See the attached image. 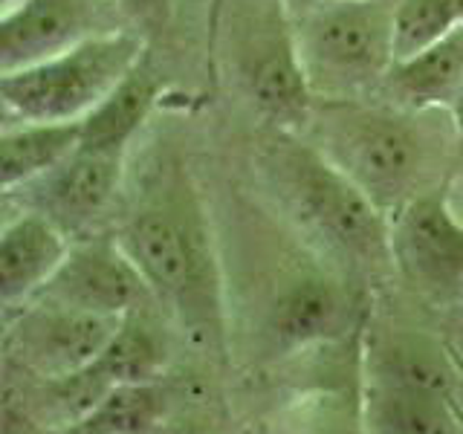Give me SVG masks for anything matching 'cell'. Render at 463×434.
Segmentation results:
<instances>
[{"label":"cell","instance_id":"cell-1","mask_svg":"<svg viewBox=\"0 0 463 434\" xmlns=\"http://www.w3.org/2000/svg\"><path fill=\"white\" fill-rule=\"evenodd\" d=\"M217 221L229 351L281 362L359 330V281L301 238L264 197L226 203Z\"/></svg>","mask_w":463,"mask_h":434},{"label":"cell","instance_id":"cell-2","mask_svg":"<svg viewBox=\"0 0 463 434\" xmlns=\"http://www.w3.org/2000/svg\"><path fill=\"white\" fill-rule=\"evenodd\" d=\"M116 238L134 258L156 307L194 344L229 351L217 226L188 168L159 156L145 171Z\"/></svg>","mask_w":463,"mask_h":434},{"label":"cell","instance_id":"cell-3","mask_svg":"<svg viewBox=\"0 0 463 434\" xmlns=\"http://www.w3.org/2000/svg\"><path fill=\"white\" fill-rule=\"evenodd\" d=\"M385 214L446 188L463 145L449 110H414L385 99H316L304 134Z\"/></svg>","mask_w":463,"mask_h":434},{"label":"cell","instance_id":"cell-4","mask_svg":"<svg viewBox=\"0 0 463 434\" xmlns=\"http://www.w3.org/2000/svg\"><path fill=\"white\" fill-rule=\"evenodd\" d=\"M264 200L351 278H373L391 264L388 214L316 145L275 130L258 154Z\"/></svg>","mask_w":463,"mask_h":434},{"label":"cell","instance_id":"cell-5","mask_svg":"<svg viewBox=\"0 0 463 434\" xmlns=\"http://www.w3.org/2000/svg\"><path fill=\"white\" fill-rule=\"evenodd\" d=\"M217 55L252 110L275 130L304 134L316 96L301 67L293 9L284 0H221Z\"/></svg>","mask_w":463,"mask_h":434},{"label":"cell","instance_id":"cell-6","mask_svg":"<svg viewBox=\"0 0 463 434\" xmlns=\"http://www.w3.org/2000/svg\"><path fill=\"white\" fill-rule=\"evenodd\" d=\"M296 41L316 99H371L394 64L391 0H333L296 12Z\"/></svg>","mask_w":463,"mask_h":434},{"label":"cell","instance_id":"cell-7","mask_svg":"<svg viewBox=\"0 0 463 434\" xmlns=\"http://www.w3.org/2000/svg\"><path fill=\"white\" fill-rule=\"evenodd\" d=\"M145 58L130 26L96 35L43 61L0 72L6 119L79 122Z\"/></svg>","mask_w":463,"mask_h":434},{"label":"cell","instance_id":"cell-8","mask_svg":"<svg viewBox=\"0 0 463 434\" xmlns=\"http://www.w3.org/2000/svg\"><path fill=\"white\" fill-rule=\"evenodd\" d=\"M119 322L122 316L33 296L6 313V362L29 380H64L93 365Z\"/></svg>","mask_w":463,"mask_h":434},{"label":"cell","instance_id":"cell-9","mask_svg":"<svg viewBox=\"0 0 463 434\" xmlns=\"http://www.w3.org/2000/svg\"><path fill=\"white\" fill-rule=\"evenodd\" d=\"M128 151L90 148L81 145L64 163L41 177L6 192V200H18L21 209L47 214L76 241L93 235L125 192Z\"/></svg>","mask_w":463,"mask_h":434},{"label":"cell","instance_id":"cell-10","mask_svg":"<svg viewBox=\"0 0 463 434\" xmlns=\"http://www.w3.org/2000/svg\"><path fill=\"white\" fill-rule=\"evenodd\" d=\"M391 264L420 293L446 296L463 284V217L446 188L417 194L388 214Z\"/></svg>","mask_w":463,"mask_h":434},{"label":"cell","instance_id":"cell-11","mask_svg":"<svg viewBox=\"0 0 463 434\" xmlns=\"http://www.w3.org/2000/svg\"><path fill=\"white\" fill-rule=\"evenodd\" d=\"M130 26L116 0H12L0 14V72Z\"/></svg>","mask_w":463,"mask_h":434},{"label":"cell","instance_id":"cell-12","mask_svg":"<svg viewBox=\"0 0 463 434\" xmlns=\"http://www.w3.org/2000/svg\"><path fill=\"white\" fill-rule=\"evenodd\" d=\"M35 296L105 316H125L139 304L154 301L139 267L119 238L99 231L70 243V252Z\"/></svg>","mask_w":463,"mask_h":434},{"label":"cell","instance_id":"cell-13","mask_svg":"<svg viewBox=\"0 0 463 434\" xmlns=\"http://www.w3.org/2000/svg\"><path fill=\"white\" fill-rule=\"evenodd\" d=\"M72 238L47 214L21 209L4 223L0 235V301L12 313L52 278L70 252Z\"/></svg>","mask_w":463,"mask_h":434},{"label":"cell","instance_id":"cell-14","mask_svg":"<svg viewBox=\"0 0 463 434\" xmlns=\"http://www.w3.org/2000/svg\"><path fill=\"white\" fill-rule=\"evenodd\" d=\"M463 87V26L420 52L394 58L376 96L414 110H449Z\"/></svg>","mask_w":463,"mask_h":434},{"label":"cell","instance_id":"cell-15","mask_svg":"<svg viewBox=\"0 0 463 434\" xmlns=\"http://www.w3.org/2000/svg\"><path fill=\"white\" fill-rule=\"evenodd\" d=\"M365 376L409 385L434 394L455 391V365L446 347L426 336V333L409 330H383L368 339L365 347Z\"/></svg>","mask_w":463,"mask_h":434},{"label":"cell","instance_id":"cell-16","mask_svg":"<svg viewBox=\"0 0 463 434\" xmlns=\"http://www.w3.org/2000/svg\"><path fill=\"white\" fill-rule=\"evenodd\" d=\"M362 423H365L368 431H388V434L463 431V417L458 414L449 394H434V391L385 382L376 380V376H365Z\"/></svg>","mask_w":463,"mask_h":434},{"label":"cell","instance_id":"cell-17","mask_svg":"<svg viewBox=\"0 0 463 434\" xmlns=\"http://www.w3.org/2000/svg\"><path fill=\"white\" fill-rule=\"evenodd\" d=\"M163 84H159L148 58L128 72L113 90L81 119V145L110 151H130L142 125L156 105Z\"/></svg>","mask_w":463,"mask_h":434},{"label":"cell","instance_id":"cell-18","mask_svg":"<svg viewBox=\"0 0 463 434\" xmlns=\"http://www.w3.org/2000/svg\"><path fill=\"white\" fill-rule=\"evenodd\" d=\"M151 304L154 301L125 313L105 351L90 368H84L105 388L119 382H154L163 376L168 362V339L151 316Z\"/></svg>","mask_w":463,"mask_h":434},{"label":"cell","instance_id":"cell-19","mask_svg":"<svg viewBox=\"0 0 463 434\" xmlns=\"http://www.w3.org/2000/svg\"><path fill=\"white\" fill-rule=\"evenodd\" d=\"M81 119L79 122H29L6 119L0 134V183L4 194L29 180L41 177L50 168L79 148Z\"/></svg>","mask_w":463,"mask_h":434},{"label":"cell","instance_id":"cell-20","mask_svg":"<svg viewBox=\"0 0 463 434\" xmlns=\"http://www.w3.org/2000/svg\"><path fill=\"white\" fill-rule=\"evenodd\" d=\"M168 397L159 380L110 385L67 431L72 434H142L165 420Z\"/></svg>","mask_w":463,"mask_h":434},{"label":"cell","instance_id":"cell-21","mask_svg":"<svg viewBox=\"0 0 463 434\" xmlns=\"http://www.w3.org/2000/svg\"><path fill=\"white\" fill-rule=\"evenodd\" d=\"M394 52L405 58L463 26V0H391Z\"/></svg>","mask_w":463,"mask_h":434},{"label":"cell","instance_id":"cell-22","mask_svg":"<svg viewBox=\"0 0 463 434\" xmlns=\"http://www.w3.org/2000/svg\"><path fill=\"white\" fill-rule=\"evenodd\" d=\"M116 6H119L130 24H159L165 21L168 14V6L171 0H116Z\"/></svg>","mask_w":463,"mask_h":434},{"label":"cell","instance_id":"cell-23","mask_svg":"<svg viewBox=\"0 0 463 434\" xmlns=\"http://www.w3.org/2000/svg\"><path fill=\"white\" fill-rule=\"evenodd\" d=\"M446 194H449V203H452V209L463 217V163L458 165V171L452 174V177H449Z\"/></svg>","mask_w":463,"mask_h":434},{"label":"cell","instance_id":"cell-24","mask_svg":"<svg viewBox=\"0 0 463 434\" xmlns=\"http://www.w3.org/2000/svg\"><path fill=\"white\" fill-rule=\"evenodd\" d=\"M449 113H452V122L458 127V137H460V145H463V87H460L458 99L452 101V108H449Z\"/></svg>","mask_w":463,"mask_h":434},{"label":"cell","instance_id":"cell-25","mask_svg":"<svg viewBox=\"0 0 463 434\" xmlns=\"http://www.w3.org/2000/svg\"><path fill=\"white\" fill-rule=\"evenodd\" d=\"M284 4L296 12H304V9H313V6H322V4H333V0H284Z\"/></svg>","mask_w":463,"mask_h":434}]
</instances>
